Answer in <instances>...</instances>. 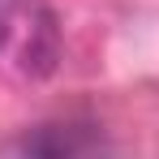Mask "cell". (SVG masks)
Returning a JSON list of instances; mask_svg holds the SVG:
<instances>
[{
	"mask_svg": "<svg viewBox=\"0 0 159 159\" xmlns=\"http://www.w3.org/2000/svg\"><path fill=\"white\" fill-rule=\"evenodd\" d=\"M0 65L30 82L56 73L60 22L48 0H0Z\"/></svg>",
	"mask_w": 159,
	"mask_h": 159,
	"instance_id": "6da1fadb",
	"label": "cell"
},
{
	"mask_svg": "<svg viewBox=\"0 0 159 159\" xmlns=\"http://www.w3.org/2000/svg\"><path fill=\"white\" fill-rule=\"evenodd\" d=\"M4 159H107L103 133L99 125H86V120H43L34 129L17 133Z\"/></svg>",
	"mask_w": 159,
	"mask_h": 159,
	"instance_id": "7a4b0ae2",
	"label": "cell"
}]
</instances>
